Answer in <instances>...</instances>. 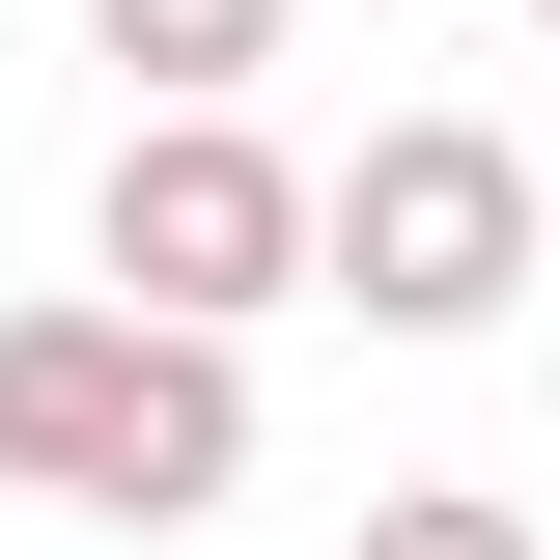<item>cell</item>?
Returning a JSON list of instances; mask_svg holds the SVG:
<instances>
[{"mask_svg": "<svg viewBox=\"0 0 560 560\" xmlns=\"http://www.w3.org/2000/svg\"><path fill=\"white\" fill-rule=\"evenodd\" d=\"M533 197H560V113H533Z\"/></svg>", "mask_w": 560, "mask_h": 560, "instance_id": "obj_7", "label": "cell"}, {"mask_svg": "<svg viewBox=\"0 0 560 560\" xmlns=\"http://www.w3.org/2000/svg\"><path fill=\"white\" fill-rule=\"evenodd\" d=\"M533 393H560V337H533Z\"/></svg>", "mask_w": 560, "mask_h": 560, "instance_id": "obj_8", "label": "cell"}, {"mask_svg": "<svg viewBox=\"0 0 560 560\" xmlns=\"http://www.w3.org/2000/svg\"><path fill=\"white\" fill-rule=\"evenodd\" d=\"M533 280H560V197H533L504 113H364L337 140V308L364 337H504Z\"/></svg>", "mask_w": 560, "mask_h": 560, "instance_id": "obj_3", "label": "cell"}, {"mask_svg": "<svg viewBox=\"0 0 560 560\" xmlns=\"http://www.w3.org/2000/svg\"><path fill=\"white\" fill-rule=\"evenodd\" d=\"M84 280H113V308H197V337H253V308H337V168H308L280 113H113Z\"/></svg>", "mask_w": 560, "mask_h": 560, "instance_id": "obj_2", "label": "cell"}, {"mask_svg": "<svg viewBox=\"0 0 560 560\" xmlns=\"http://www.w3.org/2000/svg\"><path fill=\"white\" fill-rule=\"evenodd\" d=\"M337 560H533V504H477V477H393Z\"/></svg>", "mask_w": 560, "mask_h": 560, "instance_id": "obj_5", "label": "cell"}, {"mask_svg": "<svg viewBox=\"0 0 560 560\" xmlns=\"http://www.w3.org/2000/svg\"><path fill=\"white\" fill-rule=\"evenodd\" d=\"M84 57H113V113H253L308 57V0H84Z\"/></svg>", "mask_w": 560, "mask_h": 560, "instance_id": "obj_4", "label": "cell"}, {"mask_svg": "<svg viewBox=\"0 0 560 560\" xmlns=\"http://www.w3.org/2000/svg\"><path fill=\"white\" fill-rule=\"evenodd\" d=\"M504 28H533V57H560V0H504Z\"/></svg>", "mask_w": 560, "mask_h": 560, "instance_id": "obj_6", "label": "cell"}, {"mask_svg": "<svg viewBox=\"0 0 560 560\" xmlns=\"http://www.w3.org/2000/svg\"><path fill=\"white\" fill-rule=\"evenodd\" d=\"M0 504H57V533H224L253 504V337L28 280L0 308Z\"/></svg>", "mask_w": 560, "mask_h": 560, "instance_id": "obj_1", "label": "cell"}]
</instances>
